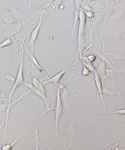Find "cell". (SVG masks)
I'll use <instances>...</instances> for the list:
<instances>
[{
	"label": "cell",
	"instance_id": "1",
	"mask_svg": "<svg viewBox=\"0 0 125 150\" xmlns=\"http://www.w3.org/2000/svg\"><path fill=\"white\" fill-rule=\"evenodd\" d=\"M24 52L22 53V55H21V61L19 71L17 75V78L15 81L13 86V87L12 89L10 94L9 99V104L8 105H10L11 101V98L13 95L14 92H15V90L18 87L20 86L24 85V78L23 75V64H24Z\"/></svg>",
	"mask_w": 125,
	"mask_h": 150
},
{
	"label": "cell",
	"instance_id": "2",
	"mask_svg": "<svg viewBox=\"0 0 125 150\" xmlns=\"http://www.w3.org/2000/svg\"><path fill=\"white\" fill-rule=\"evenodd\" d=\"M24 85H25V86L29 88L30 89L31 93L37 95L38 96L44 100L45 103V107H46V110L45 111V113H47L49 111H50L51 109L50 108L49 106L51 101L47 98L46 94L44 93L42 91H41L40 90L38 89L36 87L34 86L31 83L27 82H24Z\"/></svg>",
	"mask_w": 125,
	"mask_h": 150
},
{
	"label": "cell",
	"instance_id": "3",
	"mask_svg": "<svg viewBox=\"0 0 125 150\" xmlns=\"http://www.w3.org/2000/svg\"><path fill=\"white\" fill-rule=\"evenodd\" d=\"M55 113H56V120H55V135L57 136L58 128L59 127V120L61 115L62 111V105L61 100L60 96V91L59 89L58 90L57 95V102L56 107L55 108Z\"/></svg>",
	"mask_w": 125,
	"mask_h": 150
},
{
	"label": "cell",
	"instance_id": "4",
	"mask_svg": "<svg viewBox=\"0 0 125 150\" xmlns=\"http://www.w3.org/2000/svg\"><path fill=\"white\" fill-rule=\"evenodd\" d=\"M75 59V58H73V59L71 61L70 63L69 64V65L68 66L65 70L62 71L61 72L59 73V74H58L52 77V78L50 79H49V81H46V82H42V83L43 84V85H46V84L52 83L58 86L59 81H60L62 77L64 75V74L66 73V72H68V71H71L73 69H70V68H71L72 66L75 64V63L76 62V61H75V62H74V63L73 64V65H71V64L73 63Z\"/></svg>",
	"mask_w": 125,
	"mask_h": 150
},
{
	"label": "cell",
	"instance_id": "5",
	"mask_svg": "<svg viewBox=\"0 0 125 150\" xmlns=\"http://www.w3.org/2000/svg\"><path fill=\"white\" fill-rule=\"evenodd\" d=\"M42 21L43 16H41L39 24L35 29L32 31V34H31L30 40L27 45H26L27 47L31 48V52L32 54H33L35 43L36 42L37 38L39 35L41 25H42Z\"/></svg>",
	"mask_w": 125,
	"mask_h": 150
},
{
	"label": "cell",
	"instance_id": "6",
	"mask_svg": "<svg viewBox=\"0 0 125 150\" xmlns=\"http://www.w3.org/2000/svg\"><path fill=\"white\" fill-rule=\"evenodd\" d=\"M96 72L100 77L103 87H104V81L107 78L106 74V66L104 61L100 62L98 69L96 70Z\"/></svg>",
	"mask_w": 125,
	"mask_h": 150
},
{
	"label": "cell",
	"instance_id": "7",
	"mask_svg": "<svg viewBox=\"0 0 125 150\" xmlns=\"http://www.w3.org/2000/svg\"><path fill=\"white\" fill-rule=\"evenodd\" d=\"M95 74V76L94 77V79L95 82H96V86H97L98 91V92L95 93L94 94L99 93L101 97L102 101H103V105H104V108H106L104 98H103V92H102V89H103V85H102V83L100 79V77L98 75L97 72H94Z\"/></svg>",
	"mask_w": 125,
	"mask_h": 150
},
{
	"label": "cell",
	"instance_id": "8",
	"mask_svg": "<svg viewBox=\"0 0 125 150\" xmlns=\"http://www.w3.org/2000/svg\"><path fill=\"white\" fill-rule=\"evenodd\" d=\"M39 120V119L38 120H36V121H35V122H34L33 124H32V125H31L30 127L28 128L27 130V131H25V132H24L22 135L20 136L19 138H18L17 139L15 140L14 141L13 143H12V144H7V145H6L5 144H4V145H3V146L2 147V150H10L12 149L13 147L14 146H15V145L17 144V143L18 142V141H19V140L21 138H22V137L25 134H26V133L27 132H28V131H29L31 128H32V127L33 126L34 124H35V123H36Z\"/></svg>",
	"mask_w": 125,
	"mask_h": 150
},
{
	"label": "cell",
	"instance_id": "9",
	"mask_svg": "<svg viewBox=\"0 0 125 150\" xmlns=\"http://www.w3.org/2000/svg\"><path fill=\"white\" fill-rule=\"evenodd\" d=\"M25 46H26L27 51H28V54H29V57H30V58L31 60L32 61V62L34 63V64H35V65L40 70L42 71L44 74H45V76L48 79H49L50 78L49 76L47 75L46 73L45 72V71L44 70V69L42 68V67L41 66V65H39V63H38V61L36 59V58L34 57L33 54L31 52H30L29 50H28L27 47L26 46V45H25Z\"/></svg>",
	"mask_w": 125,
	"mask_h": 150
},
{
	"label": "cell",
	"instance_id": "10",
	"mask_svg": "<svg viewBox=\"0 0 125 150\" xmlns=\"http://www.w3.org/2000/svg\"><path fill=\"white\" fill-rule=\"evenodd\" d=\"M31 82V83L34 86L36 87L38 89L40 90L41 91H42L44 93H45L46 90L44 87L43 84L39 80H38L36 78L33 77L32 79Z\"/></svg>",
	"mask_w": 125,
	"mask_h": 150
},
{
	"label": "cell",
	"instance_id": "11",
	"mask_svg": "<svg viewBox=\"0 0 125 150\" xmlns=\"http://www.w3.org/2000/svg\"><path fill=\"white\" fill-rule=\"evenodd\" d=\"M85 26L82 25L80 23H79V32H78V49L81 45L82 41L84 39V37Z\"/></svg>",
	"mask_w": 125,
	"mask_h": 150
},
{
	"label": "cell",
	"instance_id": "12",
	"mask_svg": "<svg viewBox=\"0 0 125 150\" xmlns=\"http://www.w3.org/2000/svg\"><path fill=\"white\" fill-rule=\"evenodd\" d=\"M82 59L84 65V66L88 69L90 71H92L94 73L96 72V69L94 67L92 63L90 62V61L88 59L87 57H83Z\"/></svg>",
	"mask_w": 125,
	"mask_h": 150
},
{
	"label": "cell",
	"instance_id": "13",
	"mask_svg": "<svg viewBox=\"0 0 125 150\" xmlns=\"http://www.w3.org/2000/svg\"><path fill=\"white\" fill-rule=\"evenodd\" d=\"M0 71L2 72V73L4 75V77H1L0 78V79H2L0 80V81H9L10 82H14L15 81V78H14L13 76L12 75H10L8 72L5 73L4 72L3 70L0 67Z\"/></svg>",
	"mask_w": 125,
	"mask_h": 150
},
{
	"label": "cell",
	"instance_id": "14",
	"mask_svg": "<svg viewBox=\"0 0 125 150\" xmlns=\"http://www.w3.org/2000/svg\"><path fill=\"white\" fill-rule=\"evenodd\" d=\"M102 92H103V94L105 95L110 96H122L124 94V92H115L111 91V90L108 89L107 88H104V87L102 89Z\"/></svg>",
	"mask_w": 125,
	"mask_h": 150
},
{
	"label": "cell",
	"instance_id": "15",
	"mask_svg": "<svg viewBox=\"0 0 125 150\" xmlns=\"http://www.w3.org/2000/svg\"><path fill=\"white\" fill-rule=\"evenodd\" d=\"M79 11L78 9L75 10L74 12V25L72 29L71 33V37L70 41L71 40L73 36V34H74L75 28H76L77 23L78 20L79 19Z\"/></svg>",
	"mask_w": 125,
	"mask_h": 150
},
{
	"label": "cell",
	"instance_id": "16",
	"mask_svg": "<svg viewBox=\"0 0 125 150\" xmlns=\"http://www.w3.org/2000/svg\"><path fill=\"white\" fill-rule=\"evenodd\" d=\"M79 19L80 23L82 25L85 26L86 21V13L83 8L79 10Z\"/></svg>",
	"mask_w": 125,
	"mask_h": 150
},
{
	"label": "cell",
	"instance_id": "17",
	"mask_svg": "<svg viewBox=\"0 0 125 150\" xmlns=\"http://www.w3.org/2000/svg\"><path fill=\"white\" fill-rule=\"evenodd\" d=\"M98 113H99L104 114H121L122 115H124L125 114V109H122L119 110L115 111V112H99V111H97Z\"/></svg>",
	"mask_w": 125,
	"mask_h": 150
},
{
	"label": "cell",
	"instance_id": "18",
	"mask_svg": "<svg viewBox=\"0 0 125 150\" xmlns=\"http://www.w3.org/2000/svg\"><path fill=\"white\" fill-rule=\"evenodd\" d=\"M13 41L10 38H8L0 44V48L5 47L11 45L13 43Z\"/></svg>",
	"mask_w": 125,
	"mask_h": 150
},
{
	"label": "cell",
	"instance_id": "19",
	"mask_svg": "<svg viewBox=\"0 0 125 150\" xmlns=\"http://www.w3.org/2000/svg\"><path fill=\"white\" fill-rule=\"evenodd\" d=\"M97 54L98 55L99 57H100L103 60L104 62H107L108 64L110 66V67H111L113 69V68H114V67H113V66L111 65V64L110 61H109L108 59L107 58H106V57H105L103 54L101 53L98 52V53H97Z\"/></svg>",
	"mask_w": 125,
	"mask_h": 150
},
{
	"label": "cell",
	"instance_id": "20",
	"mask_svg": "<svg viewBox=\"0 0 125 150\" xmlns=\"http://www.w3.org/2000/svg\"><path fill=\"white\" fill-rule=\"evenodd\" d=\"M62 0H55L52 4V6L54 9H57L59 8Z\"/></svg>",
	"mask_w": 125,
	"mask_h": 150
},
{
	"label": "cell",
	"instance_id": "21",
	"mask_svg": "<svg viewBox=\"0 0 125 150\" xmlns=\"http://www.w3.org/2000/svg\"><path fill=\"white\" fill-rule=\"evenodd\" d=\"M82 74H83L85 76H90L93 77V78H94V77L91 74L90 71L85 66H84L83 72H82Z\"/></svg>",
	"mask_w": 125,
	"mask_h": 150
},
{
	"label": "cell",
	"instance_id": "22",
	"mask_svg": "<svg viewBox=\"0 0 125 150\" xmlns=\"http://www.w3.org/2000/svg\"><path fill=\"white\" fill-rule=\"evenodd\" d=\"M87 58L90 62L93 63L96 60V57L94 55H90L88 56Z\"/></svg>",
	"mask_w": 125,
	"mask_h": 150
},
{
	"label": "cell",
	"instance_id": "23",
	"mask_svg": "<svg viewBox=\"0 0 125 150\" xmlns=\"http://www.w3.org/2000/svg\"><path fill=\"white\" fill-rule=\"evenodd\" d=\"M86 15L87 16L88 18H93L94 17V12L92 11H85Z\"/></svg>",
	"mask_w": 125,
	"mask_h": 150
},
{
	"label": "cell",
	"instance_id": "24",
	"mask_svg": "<svg viewBox=\"0 0 125 150\" xmlns=\"http://www.w3.org/2000/svg\"><path fill=\"white\" fill-rule=\"evenodd\" d=\"M84 8L86 11H92V12H93L94 11L93 10L87 5H85L84 6Z\"/></svg>",
	"mask_w": 125,
	"mask_h": 150
},
{
	"label": "cell",
	"instance_id": "25",
	"mask_svg": "<svg viewBox=\"0 0 125 150\" xmlns=\"http://www.w3.org/2000/svg\"><path fill=\"white\" fill-rule=\"evenodd\" d=\"M29 6H28V8H30L32 7V0H29Z\"/></svg>",
	"mask_w": 125,
	"mask_h": 150
},
{
	"label": "cell",
	"instance_id": "26",
	"mask_svg": "<svg viewBox=\"0 0 125 150\" xmlns=\"http://www.w3.org/2000/svg\"><path fill=\"white\" fill-rule=\"evenodd\" d=\"M6 122V120L4 121V122H3L2 125H1V126H0V129H1V128H2L4 124Z\"/></svg>",
	"mask_w": 125,
	"mask_h": 150
},
{
	"label": "cell",
	"instance_id": "27",
	"mask_svg": "<svg viewBox=\"0 0 125 150\" xmlns=\"http://www.w3.org/2000/svg\"><path fill=\"white\" fill-rule=\"evenodd\" d=\"M59 8H60L61 9H64V6L63 5H61L60 6H59Z\"/></svg>",
	"mask_w": 125,
	"mask_h": 150
},
{
	"label": "cell",
	"instance_id": "28",
	"mask_svg": "<svg viewBox=\"0 0 125 150\" xmlns=\"http://www.w3.org/2000/svg\"><path fill=\"white\" fill-rule=\"evenodd\" d=\"M89 1H94V0H89Z\"/></svg>",
	"mask_w": 125,
	"mask_h": 150
},
{
	"label": "cell",
	"instance_id": "29",
	"mask_svg": "<svg viewBox=\"0 0 125 150\" xmlns=\"http://www.w3.org/2000/svg\"><path fill=\"white\" fill-rule=\"evenodd\" d=\"M0 49H1V48H0Z\"/></svg>",
	"mask_w": 125,
	"mask_h": 150
}]
</instances>
